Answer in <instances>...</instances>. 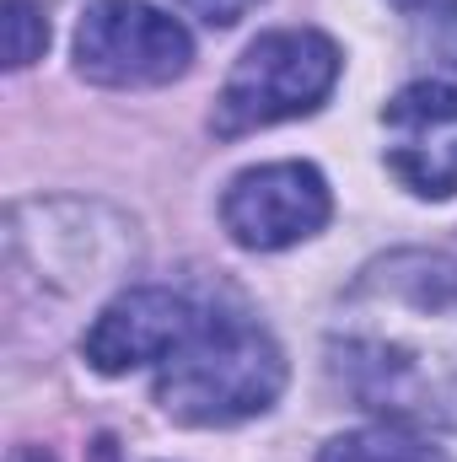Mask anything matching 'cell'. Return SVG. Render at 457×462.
<instances>
[{
  "label": "cell",
  "mask_w": 457,
  "mask_h": 462,
  "mask_svg": "<svg viewBox=\"0 0 457 462\" xmlns=\"http://www.w3.org/2000/svg\"><path fill=\"white\" fill-rule=\"evenodd\" d=\"M329 371L387 425H457V263L387 253L344 296Z\"/></svg>",
  "instance_id": "cell-1"
},
{
  "label": "cell",
  "mask_w": 457,
  "mask_h": 462,
  "mask_svg": "<svg viewBox=\"0 0 457 462\" xmlns=\"http://www.w3.org/2000/svg\"><path fill=\"white\" fill-rule=\"evenodd\" d=\"M285 387L280 345L237 318V312H200L189 345L173 349L156 371V403L194 430H216L264 414Z\"/></svg>",
  "instance_id": "cell-2"
},
{
  "label": "cell",
  "mask_w": 457,
  "mask_h": 462,
  "mask_svg": "<svg viewBox=\"0 0 457 462\" xmlns=\"http://www.w3.org/2000/svg\"><path fill=\"white\" fill-rule=\"evenodd\" d=\"M340 81V49L334 38L312 32V27H280L264 32L242 49V60L231 65L227 87L216 97L210 129L221 140L285 124V118L318 114L323 97Z\"/></svg>",
  "instance_id": "cell-3"
},
{
  "label": "cell",
  "mask_w": 457,
  "mask_h": 462,
  "mask_svg": "<svg viewBox=\"0 0 457 462\" xmlns=\"http://www.w3.org/2000/svg\"><path fill=\"white\" fill-rule=\"evenodd\" d=\"M194 38L145 0H98L76 27V70L98 87H162L183 76Z\"/></svg>",
  "instance_id": "cell-4"
},
{
  "label": "cell",
  "mask_w": 457,
  "mask_h": 462,
  "mask_svg": "<svg viewBox=\"0 0 457 462\" xmlns=\"http://www.w3.org/2000/svg\"><path fill=\"white\" fill-rule=\"evenodd\" d=\"M334 199L329 183L312 162H269V167H247L237 172L221 199V221H227L237 247L253 253H280L307 242L312 231L329 226Z\"/></svg>",
  "instance_id": "cell-5"
},
{
  "label": "cell",
  "mask_w": 457,
  "mask_h": 462,
  "mask_svg": "<svg viewBox=\"0 0 457 462\" xmlns=\"http://www.w3.org/2000/svg\"><path fill=\"white\" fill-rule=\"evenodd\" d=\"M387 167L393 178L420 199H452L457 194V87L431 76L409 81L387 108Z\"/></svg>",
  "instance_id": "cell-6"
},
{
  "label": "cell",
  "mask_w": 457,
  "mask_h": 462,
  "mask_svg": "<svg viewBox=\"0 0 457 462\" xmlns=\"http://www.w3.org/2000/svg\"><path fill=\"white\" fill-rule=\"evenodd\" d=\"M200 328V307L183 291H162V285H140L114 296L98 323L87 328L81 355L92 360V371L124 376L135 365H162L173 349L189 345V334Z\"/></svg>",
  "instance_id": "cell-7"
},
{
  "label": "cell",
  "mask_w": 457,
  "mask_h": 462,
  "mask_svg": "<svg viewBox=\"0 0 457 462\" xmlns=\"http://www.w3.org/2000/svg\"><path fill=\"white\" fill-rule=\"evenodd\" d=\"M318 462H452L442 447L420 441L415 430L404 425H366V430H344L334 436Z\"/></svg>",
  "instance_id": "cell-8"
},
{
  "label": "cell",
  "mask_w": 457,
  "mask_h": 462,
  "mask_svg": "<svg viewBox=\"0 0 457 462\" xmlns=\"http://www.w3.org/2000/svg\"><path fill=\"white\" fill-rule=\"evenodd\" d=\"M49 49V16L43 0H5V65L27 70Z\"/></svg>",
  "instance_id": "cell-9"
},
{
  "label": "cell",
  "mask_w": 457,
  "mask_h": 462,
  "mask_svg": "<svg viewBox=\"0 0 457 462\" xmlns=\"http://www.w3.org/2000/svg\"><path fill=\"white\" fill-rule=\"evenodd\" d=\"M415 49L431 54L436 70L457 76V0H431L415 16Z\"/></svg>",
  "instance_id": "cell-10"
},
{
  "label": "cell",
  "mask_w": 457,
  "mask_h": 462,
  "mask_svg": "<svg viewBox=\"0 0 457 462\" xmlns=\"http://www.w3.org/2000/svg\"><path fill=\"white\" fill-rule=\"evenodd\" d=\"M189 16H200V22H210V27H231V22H242L258 0H178Z\"/></svg>",
  "instance_id": "cell-11"
},
{
  "label": "cell",
  "mask_w": 457,
  "mask_h": 462,
  "mask_svg": "<svg viewBox=\"0 0 457 462\" xmlns=\"http://www.w3.org/2000/svg\"><path fill=\"white\" fill-rule=\"evenodd\" d=\"M393 5H404V11H420V5H431V0H393Z\"/></svg>",
  "instance_id": "cell-12"
}]
</instances>
